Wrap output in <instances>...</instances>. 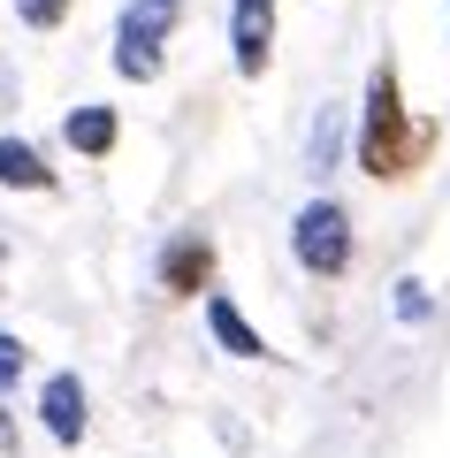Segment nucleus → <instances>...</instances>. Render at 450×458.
I'll return each instance as SVG.
<instances>
[{"label":"nucleus","instance_id":"nucleus-11","mask_svg":"<svg viewBox=\"0 0 450 458\" xmlns=\"http://www.w3.org/2000/svg\"><path fill=\"white\" fill-rule=\"evenodd\" d=\"M23 367H31V352H23V336H8V328H0V397H8V390L23 382Z\"/></svg>","mask_w":450,"mask_h":458},{"label":"nucleus","instance_id":"nucleus-9","mask_svg":"<svg viewBox=\"0 0 450 458\" xmlns=\"http://www.w3.org/2000/svg\"><path fill=\"white\" fill-rule=\"evenodd\" d=\"M0 183L8 191H54V168L31 138H0Z\"/></svg>","mask_w":450,"mask_h":458},{"label":"nucleus","instance_id":"nucleus-13","mask_svg":"<svg viewBox=\"0 0 450 458\" xmlns=\"http://www.w3.org/2000/svg\"><path fill=\"white\" fill-rule=\"evenodd\" d=\"M397 313H404V321H428V283H420V276L397 283Z\"/></svg>","mask_w":450,"mask_h":458},{"label":"nucleus","instance_id":"nucleus-3","mask_svg":"<svg viewBox=\"0 0 450 458\" xmlns=\"http://www.w3.org/2000/svg\"><path fill=\"white\" fill-rule=\"evenodd\" d=\"M176 31V0H130L123 16H115V69L130 84H153L161 77V38Z\"/></svg>","mask_w":450,"mask_h":458},{"label":"nucleus","instance_id":"nucleus-6","mask_svg":"<svg viewBox=\"0 0 450 458\" xmlns=\"http://www.w3.org/2000/svg\"><path fill=\"white\" fill-rule=\"evenodd\" d=\"M38 420H47L54 443H84V428H92V412H84V382L77 375H47V390H38Z\"/></svg>","mask_w":450,"mask_h":458},{"label":"nucleus","instance_id":"nucleus-2","mask_svg":"<svg viewBox=\"0 0 450 458\" xmlns=\"http://www.w3.org/2000/svg\"><path fill=\"white\" fill-rule=\"evenodd\" d=\"M290 252H298L306 276H344V267H352V207L328 199V191L306 199L298 222H290Z\"/></svg>","mask_w":450,"mask_h":458},{"label":"nucleus","instance_id":"nucleus-4","mask_svg":"<svg viewBox=\"0 0 450 458\" xmlns=\"http://www.w3.org/2000/svg\"><path fill=\"white\" fill-rule=\"evenodd\" d=\"M229 47H237V77H259L275 54V0H237L229 8Z\"/></svg>","mask_w":450,"mask_h":458},{"label":"nucleus","instance_id":"nucleus-5","mask_svg":"<svg viewBox=\"0 0 450 458\" xmlns=\"http://www.w3.org/2000/svg\"><path fill=\"white\" fill-rule=\"evenodd\" d=\"M207 283H214V245L199 237V229L168 237V252H161V291H168V298H199Z\"/></svg>","mask_w":450,"mask_h":458},{"label":"nucleus","instance_id":"nucleus-8","mask_svg":"<svg viewBox=\"0 0 450 458\" xmlns=\"http://www.w3.org/2000/svg\"><path fill=\"white\" fill-rule=\"evenodd\" d=\"M207 328H214V344H222L229 360H259V352H267V336H259L237 313V298H222V291H207Z\"/></svg>","mask_w":450,"mask_h":458},{"label":"nucleus","instance_id":"nucleus-1","mask_svg":"<svg viewBox=\"0 0 450 458\" xmlns=\"http://www.w3.org/2000/svg\"><path fill=\"white\" fill-rule=\"evenodd\" d=\"M435 138H443V123H428V114L404 107L397 62H374L367 69V107H359V168H367L374 183H404L428 161Z\"/></svg>","mask_w":450,"mask_h":458},{"label":"nucleus","instance_id":"nucleus-12","mask_svg":"<svg viewBox=\"0 0 450 458\" xmlns=\"http://www.w3.org/2000/svg\"><path fill=\"white\" fill-rule=\"evenodd\" d=\"M16 16L31 23V31H54V23L69 16V0H16Z\"/></svg>","mask_w":450,"mask_h":458},{"label":"nucleus","instance_id":"nucleus-10","mask_svg":"<svg viewBox=\"0 0 450 458\" xmlns=\"http://www.w3.org/2000/svg\"><path fill=\"white\" fill-rule=\"evenodd\" d=\"M336 161H344V107H321V123H313V138H306V168L328 176Z\"/></svg>","mask_w":450,"mask_h":458},{"label":"nucleus","instance_id":"nucleus-7","mask_svg":"<svg viewBox=\"0 0 450 458\" xmlns=\"http://www.w3.org/2000/svg\"><path fill=\"white\" fill-rule=\"evenodd\" d=\"M62 138H69V146L84 153V161H107V153H115V138H123V123H115V107H99V99H84V107H69Z\"/></svg>","mask_w":450,"mask_h":458}]
</instances>
